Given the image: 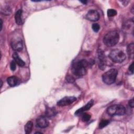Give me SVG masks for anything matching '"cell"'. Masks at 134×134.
I'll list each match as a JSON object with an SVG mask.
<instances>
[{
  "label": "cell",
  "mask_w": 134,
  "mask_h": 134,
  "mask_svg": "<svg viewBox=\"0 0 134 134\" xmlns=\"http://www.w3.org/2000/svg\"><path fill=\"white\" fill-rule=\"evenodd\" d=\"M88 62L84 59L81 60L73 63L72 65V71L74 75L81 77L86 73V68L88 65Z\"/></svg>",
  "instance_id": "obj_1"
},
{
  "label": "cell",
  "mask_w": 134,
  "mask_h": 134,
  "mask_svg": "<svg viewBox=\"0 0 134 134\" xmlns=\"http://www.w3.org/2000/svg\"><path fill=\"white\" fill-rule=\"evenodd\" d=\"M119 39V35L118 32L116 30H111L104 36L103 42L107 46L113 47L118 43Z\"/></svg>",
  "instance_id": "obj_2"
},
{
  "label": "cell",
  "mask_w": 134,
  "mask_h": 134,
  "mask_svg": "<svg viewBox=\"0 0 134 134\" xmlns=\"http://www.w3.org/2000/svg\"><path fill=\"white\" fill-rule=\"evenodd\" d=\"M117 74L118 71L115 69H111L103 74V81L107 85L113 84L116 81Z\"/></svg>",
  "instance_id": "obj_3"
},
{
  "label": "cell",
  "mask_w": 134,
  "mask_h": 134,
  "mask_svg": "<svg viewBox=\"0 0 134 134\" xmlns=\"http://www.w3.org/2000/svg\"><path fill=\"white\" fill-rule=\"evenodd\" d=\"M107 113L110 116H122L126 113V109L122 105L115 104L109 106L107 109Z\"/></svg>",
  "instance_id": "obj_4"
},
{
  "label": "cell",
  "mask_w": 134,
  "mask_h": 134,
  "mask_svg": "<svg viewBox=\"0 0 134 134\" xmlns=\"http://www.w3.org/2000/svg\"><path fill=\"white\" fill-rule=\"evenodd\" d=\"M110 59L114 62L121 63L126 59L125 53L119 49H114L109 53Z\"/></svg>",
  "instance_id": "obj_5"
},
{
  "label": "cell",
  "mask_w": 134,
  "mask_h": 134,
  "mask_svg": "<svg viewBox=\"0 0 134 134\" xmlns=\"http://www.w3.org/2000/svg\"><path fill=\"white\" fill-rule=\"evenodd\" d=\"M76 100V98L74 96H66L61 99L57 102V105L59 106H65L72 104Z\"/></svg>",
  "instance_id": "obj_6"
},
{
  "label": "cell",
  "mask_w": 134,
  "mask_h": 134,
  "mask_svg": "<svg viewBox=\"0 0 134 134\" xmlns=\"http://www.w3.org/2000/svg\"><path fill=\"white\" fill-rule=\"evenodd\" d=\"M99 14L98 12L94 9L89 10L86 15V18L87 19L91 21H96L99 19Z\"/></svg>",
  "instance_id": "obj_7"
},
{
  "label": "cell",
  "mask_w": 134,
  "mask_h": 134,
  "mask_svg": "<svg viewBox=\"0 0 134 134\" xmlns=\"http://www.w3.org/2000/svg\"><path fill=\"white\" fill-rule=\"evenodd\" d=\"M11 46L12 49L17 51H21L23 48V41L20 38L14 39L11 42Z\"/></svg>",
  "instance_id": "obj_8"
},
{
  "label": "cell",
  "mask_w": 134,
  "mask_h": 134,
  "mask_svg": "<svg viewBox=\"0 0 134 134\" xmlns=\"http://www.w3.org/2000/svg\"><path fill=\"white\" fill-rule=\"evenodd\" d=\"M98 57L99 60V68L102 70H104L106 66V59L104 52L101 50H99L98 51Z\"/></svg>",
  "instance_id": "obj_9"
},
{
  "label": "cell",
  "mask_w": 134,
  "mask_h": 134,
  "mask_svg": "<svg viewBox=\"0 0 134 134\" xmlns=\"http://www.w3.org/2000/svg\"><path fill=\"white\" fill-rule=\"evenodd\" d=\"M36 123L37 125L41 128H47L49 125V122L48 119L43 116H40L38 117L36 120Z\"/></svg>",
  "instance_id": "obj_10"
},
{
  "label": "cell",
  "mask_w": 134,
  "mask_h": 134,
  "mask_svg": "<svg viewBox=\"0 0 134 134\" xmlns=\"http://www.w3.org/2000/svg\"><path fill=\"white\" fill-rule=\"evenodd\" d=\"M93 103H94V100L93 99H91L84 106L79 108V109H77L75 113V115H79L80 114H81L82 113L85 111H86V110H88L90 109V108L93 106Z\"/></svg>",
  "instance_id": "obj_11"
},
{
  "label": "cell",
  "mask_w": 134,
  "mask_h": 134,
  "mask_svg": "<svg viewBox=\"0 0 134 134\" xmlns=\"http://www.w3.org/2000/svg\"><path fill=\"white\" fill-rule=\"evenodd\" d=\"M7 82L10 86L14 87L19 84L20 80L17 77L15 76H12L7 78Z\"/></svg>",
  "instance_id": "obj_12"
},
{
  "label": "cell",
  "mask_w": 134,
  "mask_h": 134,
  "mask_svg": "<svg viewBox=\"0 0 134 134\" xmlns=\"http://www.w3.org/2000/svg\"><path fill=\"white\" fill-rule=\"evenodd\" d=\"M13 58L16 63L19 66H24L25 65V62L19 57L17 52H14L13 54Z\"/></svg>",
  "instance_id": "obj_13"
},
{
  "label": "cell",
  "mask_w": 134,
  "mask_h": 134,
  "mask_svg": "<svg viewBox=\"0 0 134 134\" xmlns=\"http://www.w3.org/2000/svg\"><path fill=\"white\" fill-rule=\"evenodd\" d=\"M22 14L23 11L21 9H19L16 12L15 15V19L17 24L18 25H21L23 24L22 19Z\"/></svg>",
  "instance_id": "obj_14"
},
{
  "label": "cell",
  "mask_w": 134,
  "mask_h": 134,
  "mask_svg": "<svg viewBox=\"0 0 134 134\" xmlns=\"http://www.w3.org/2000/svg\"><path fill=\"white\" fill-rule=\"evenodd\" d=\"M127 52L128 57L130 59H132L133 58V52H134V44L133 43H130L128 45L127 48Z\"/></svg>",
  "instance_id": "obj_15"
},
{
  "label": "cell",
  "mask_w": 134,
  "mask_h": 134,
  "mask_svg": "<svg viewBox=\"0 0 134 134\" xmlns=\"http://www.w3.org/2000/svg\"><path fill=\"white\" fill-rule=\"evenodd\" d=\"M123 28L124 30L127 31L130 29V31L131 30L133 32V22L132 21H126L123 25Z\"/></svg>",
  "instance_id": "obj_16"
},
{
  "label": "cell",
  "mask_w": 134,
  "mask_h": 134,
  "mask_svg": "<svg viewBox=\"0 0 134 134\" xmlns=\"http://www.w3.org/2000/svg\"><path fill=\"white\" fill-rule=\"evenodd\" d=\"M33 127L32 122L31 121H28L25 126V131L26 133L28 134L31 132Z\"/></svg>",
  "instance_id": "obj_17"
},
{
  "label": "cell",
  "mask_w": 134,
  "mask_h": 134,
  "mask_svg": "<svg viewBox=\"0 0 134 134\" xmlns=\"http://www.w3.org/2000/svg\"><path fill=\"white\" fill-rule=\"evenodd\" d=\"M57 113V111L55 109V108H50L49 109H47L46 112V114L48 117H51L55 115Z\"/></svg>",
  "instance_id": "obj_18"
},
{
  "label": "cell",
  "mask_w": 134,
  "mask_h": 134,
  "mask_svg": "<svg viewBox=\"0 0 134 134\" xmlns=\"http://www.w3.org/2000/svg\"><path fill=\"white\" fill-rule=\"evenodd\" d=\"M109 123V121L108 120H102L99 124V128L100 129H102V128L105 127L106 126H107Z\"/></svg>",
  "instance_id": "obj_19"
},
{
  "label": "cell",
  "mask_w": 134,
  "mask_h": 134,
  "mask_svg": "<svg viewBox=\"0 0 134 134\" xmlns=\"http://www.w3.org/2000/svg\"><path fill=\"white\" fill-rule=\"evenodd\" d=\"M107 15L108 17H114L117 15V12L113 9H109L107 10Z\"/></svg>",
  "instance_id": "obj_20"
},
{
  "label": "cell",
  "mask_w": 134,
  "mask_h": 134,
  "mask_svg": "<svg viewBox=\"0 0 134 134\" xmlns=\"http://www.w3.org/2000/svg\"><path fill=\"white\" fill-rule=\"evenodd\" d=\"M92 28L93 29V30L95 32H98L100 29V26L99 25V24L95 23L93 24L92 26Z\"/></svg>",
  "instance_id": "obj_21"
},
{
  "label": "cell",
  "mask_w": 134,
  "mask_h": 134,
  "mask_svg": "<svg viewBox=\"0 0 134 134\" xmlns=\"http://www.w3.org/2000/svg\"><path fill=\"white\" fill-rule=\"evenodd\" d=\"M65 79L69 83H73L75 81V79L70 75H67L65 77Z\"/></svg>",
  "instance_id": "obj_22"
},
{
  "label": "cell",
  "mask_w": 134,
  "mask_h": 134,
  "mask_svg": "<svg viewBox=\"0 0 134 134\" xmlns=\"http://www.w3.org/2000/svg\"><path fill=\"white\" fill-rule=\"evenodd\" d=\"M91 118V115H90L89 114H84L83 116H82V119L83 121L84 122H86V121H88Z\"/></svg>",
  "instance_id": "obj_23"
},
{
  "label": "cell",
  "mask_w": 134,
  "mask_h": 134,
  "mask_svg": "<svg viewBox=\"0 0 134 134\" xmlns=\"http://www.w3.org/2000/svg\"><path fill=\"white\" fill-rule=\"evenodd\" d=\"M10 69L12 71H14L16 70V62H15V61H12L11 62H10Z\"/></svg>",
  "instance_id": "obj_24"
},
{
  "label": "cell",
  "mask_w": 134,
  "mask_h": 134,
  "mask_svg": "<svg viewBox=\"0 0 134 134\" xmlns=\"http://www.w3.org/2000/svg\"><path fill=\"white\" fill-rule=\"evenodd\" d=\"M129 71L131 74L133 73V62H132L129 66Z\"/></svg>",
  "instance_id": "obj_25"
},
{
  "label": "cell",
  "mask_w": 134,
  "mask_h": 134,
  "mask_svg": "<svg viewBox=\"0 0 134 134\" xmlns=\"http://www.w3.org/2000/svg\"><path fill=\"white\" fill-rule=\"evenodd\" d=\"M128 104H129V106H130L131 108H133L134 107V102H133V99L132 98L131 99L129 100V102H128Z\"/></svg>",
  "instance_id": "obj_26"
},
{
  "label": "cell",
  "mask_w": 134,
  "mask_h": 134,
  "mask_svg": "<svg viewBox=\"0 0 134 134\" xmlns=\"http://www.w3.org/2000/svg\"><path fill=\"white\" fill-rule=\"evenodd\" d=\"M80 2L84 4H86L87 3V1H81Z\"/></svg>",
  "instance_id": "obj_27"
},
{
  "label": "cell",
  "mask_w": 134,
  "mask_h": 134,
  "mask_svg": "<svg viewBox=\"0 0 134 134\" xmlns=\"http://www.w3.org/2000/svg\"><path fill=\"white\" fill-rule=\"evenodd\" d=\"M1 30H2V27H3V20H2V19H1Z\"/></svg>",
  "instance_id": "obj_28"
},
{
  "label": "cell",
  "mask_w": 134,
  "mask_h": 134,
  "mask_svg": "<svg viewBox=\"0 0 134 134\" xmlns=\"http://www.w3.org/2000/svg\"><path fill=\"white\" fill-rule=\"evenodd\" d=\"M1 88L2 87V85H3V82H2V80H1Z\"/></svg>",
  "instance_id": "obj_29"
}]
</instances>
